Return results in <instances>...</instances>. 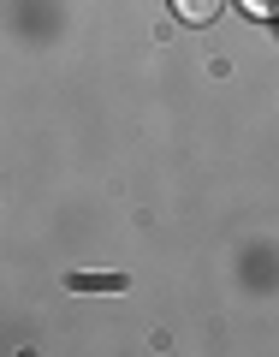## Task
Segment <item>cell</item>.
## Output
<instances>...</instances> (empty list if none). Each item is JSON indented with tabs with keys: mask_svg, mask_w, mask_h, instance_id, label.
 I'll return each instance as SVG.
<instances>
[{
	"mask_svg": "<svg viewBox=\"0 0 279 357\" xmlns=\"http://www.w3.org/2000/svg\"><path fill=\"white\" fill-rule=\"evenodd\" d=\"M220 6H226V0H173V13L184 18V24H208Z\"/></svg>",
	"mask_w": 279,
	"mask_h": 357,
	"instance_id": "6da1fadb",
	"label": "cell"
},
{
	"mask_svg": "<svg viewBox=\"0 0 279 357\" xmlns=\"http://www.w3.org/2000/svg\"><path fill=\"white\" fill-rule=\"evenodd\" d=\"M244 6H250L255 18H273V13H279V0H244Z\"/></svg>",
	"mask_w": 279,
	"mask_h": 357,
	"instance_id": "7a4b0ae2",
	"label": "cell"
}]
</instances>
